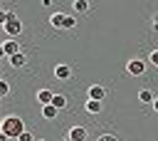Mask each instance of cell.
<instances>
[{"instance_id":"10","label":"cell","mask_w":158,"mask_h":141,"mask_svg":"<svg viewBox=\"0 0 158 141\" xmlns=\"http://www.w3.org/2000/svg\"><path fill=\"white\" fill-rule=\"evenodd\" d=\"M64 20H67L64 12H52V15H49V25H52V27H62V30H64Z\"/></svg>"},{"instance_id":"12","label":"cell","mask_w":158,"mask_h":141,"mask_svg":"<svg viewBox=\"0 0 158 141\" xmlns=\"http://www.w3.org/2000/svg\"><path fill=\"white\" fill-rule=\"evenodd\" d=\"M10 64L17 69V67H25L27 64V54L25 52H20V54H15V57H10Z\"/></svg>"},{"instance_id":"8","label":"cell","mask_w":158,"mask_h":141,"mask_svg":"<svg viewBox=\"0 0 158 141\" xmlns=\"http://www.w3.org/2000/svg\"><path fill=\"white\" fill-rule=\"evenodd\" d=\"M54 77L62 79V82H67V79L72 77V67H69V64H57V67H54Z\"/></svg>"},{"instance_id":"17","label":"cell","mask_w":158,"mask_h":141,"mask_svg":"<svg viewBox=\"0 0 158 141\" xmlns=\"http://www.w3.org/2000/svg\"><path fill=\"white\" fill-rule=\"evenodd\" d=\"M7 94H10V84L2 79V82H0V96H7Z\"/></svg>"},{"instance_id":"22","label":"cell","mask_w":158,"mask_h":141,"mask_svg":"<svg viewBox=\"0 0 158 141\" xmlns=\"http://www.w3.org/2000/svg\"><path fill=\"white\" fill-rule=\"evenodd\" d=\"M153 111H158V96H156V101H153Z\"/></svg>"},{"instance_id":"23","label":"cell","mask_w":158,"mask_h":141,"mask_svg":"<svg viewBox=\"0 0 158 141\" xmlns=\"http://www.w3.org/2000/svg\"><path fill=\"white\" fill-rule=\"evenodd\" d=\"M64 141H69V139H64Z\"/></svg>"},{"instance_id":"16","label":"cell","mask_w":158,"mask_h":141,"mask_svg":"<svg viewBox=\"0 0 158 141\" xmlns=\"http://www.w3.org/2000/svg\"><path fill=\"white\" fill-rule=\"evenodd\" d=\"M72 27H77V17H74V15H67V20H64V30H72Z\"/></svg>"},{"instance_id":"24","label":"cell","mask_w":158,"mask_h":141,"mask_svg":"<svg viewBox=\"0 0 158 141\" xmlns=\"http://www.w3.org/2000/svg\"><path fill=\"white\" fill-rule=\"evenodd\" d=\"M40 141H44V139H40Z\"/></svg>"},{"instance_id":"20","label":"cell","mask_w":158,"mask_h":141,"mask_svg":"<svg viewBox=\"0 0 158 141\" xmlns=\"http://www.w3.org/2000/svg\"><path fill=\"white\" fill-rule=\"evenodd\" d=\"M17 141H35V136H32V131H25V134H22Z\"/></svg>"},{"instance_id":"21","label":"cell","mask_w":158,"mask_h":141,"mask_svg":"<svg viewBox=\"0 0 158 141\" xmlns=\"http://www.w3.org/2000/svg\"><path fill=\"white\" fill-rule=\"evenodd\" d=\"M151 25H153V30H158V15H153V20H151Z\"/></svg>"},{"instance_id":"13","label":"cell","mask_w":158,"mask_h":141,"mask_svg":"<svg viewBox=\"0 0 158 141\" xmlns=\"http://www.w3.org/2000/svg\"><path fill=\"white\" fill-rule=\"evenodd\" d=\"M101 109H104V101H94V99L86 101V111H89V114H99Z\"/></svg>"},{"instance_id":"14","label":"cell","mask_w":158,"mask_h":141,"mask_svg":"<svg viewBox=\"0 0 158 141\" xmlns=\"http://www.w3.org/2000/svg\"><path fill=\"white\" fill-rule=\"evenodd\" d=\"M52 106H54V109H59V111H62V109H67V96H64V94H54Z\"/></svg>"},{"instance_id":"4","label":"cell","mask_w":158,"mask_h":141,"mask_svg":"<svg viewBox=\"0 0 158 141\" xmlns=\"http://www.w3.org/2000/svg\"><path fill=\"white\" fill-rule=\"evenodd\" d=\"M2 27H5V32L10 35V40H15V37H17L20 32H22V22H20L17 17H15V20H7V22H5Z\"/></svg>"},{"instance_id":"18","label":"cell","mask_w":158,"mask_h":141,"mask_svg":"<svg viewBox=\"0 0 158 141\" xmlns=\"http://www.w3.org/2000/svg\"><path fill=\"white\" fill-rule=\"evenodd\" d=\"M148 62H151L153 67H158V49H153V52L148 54Z\"/></svg>"},{"instance_id":"9","label":"cell","mask_w":158,"mask_h":141,"mask_svg":"<svg viewBox=\"0 0 158 141\" xmlns=\"http://www.w3.org/2000/svg\"><path fill=\"white\" fill-rule=\"evenodd\" d=\"M156 96H158V94H153L151 89H138V101H141V104H151V106H153Z\"/></svg>"},{"instance_id":"15","label":"cell","mask_w":158,"mask_h":141,"mask_svg":"<svg viewBox=\"0 0 158 141\" xmlns=\"http://www.w3.org/2000/svg\"><path fill=\"white\" fill-rule=\"evenodd\" d=\"M77 12H84V10H89V2L86 0H74V5H72Z\"/></svg>"},{"instance_id":"2","label":"cell","mask_w":158,"mask_h":141,"mask_svg":"<svg viewBox=\"0 0 158 141\" xmlns=\"http://www.w3.org/2000/svg\"><path fill=\"white\" fill-rule=\"evenodd\" d=\"M146 67H148V64H146V59H138V57L126 62V72H128L131 77H141V74L146 72Z\"/></svg>"},{"instance_id":"1","label":"cell","mask_w":158,"mask_h":141,"mask_svg":"<svg viewBox=\"0 0 158 141\" xmlns=\"http://www.w3.org/2000/svg\"><path fill=\"white\" fill-rule=\"evenodd\" d=\"M25 131H27V129H25V121H22L20 116H5L2 124H0V134H2L5 139H15V141H17Z\"/></svg>"},{"instance_id":"7","label":"cell","mask_w":158,"mask_h":141,"mask_svg":"<svg viewBox=\"0 0 158 141\" xmlns=\"http://www.w3.org/2000/svg\"><path fill=\"white\" fill-rule=\"evenodd\" d=\"M37 101H40L42 106H49V104L54 101V92H52V89H47V87H44V89H40V92H37Z\"/></svg>"},{"instance_id":"11","label":"cell","mask_w":158,"mask_h":141,"mask_svg":"<svg viewBox=\"0 0 158 141\" xmlns=\"http://www.w3.org/2000/svg\"><path fill=\"white\" fill-rule=\"evenodd\" d=\"M42 116H44L47 121H54V119L59 116V109H54L52 104H49V106H42Z\"/></svg>"},{"instance_id":"6","label":"cell","mask_w":158,"mask_h":141,"mask_svg":"<svg viewBox=\"0 0 158 141\" xmlns=\"http://www.w3.org/2000/svg\"><path fill=\"white\" fill-rule=\"evenodd\" d=\"M89 99H94V101H104V99H106V89H104L101 84H91V87H89Z\"/></svg>"},{"instance_id":"5","label":"cell","mask_w":158,"mask_h":141,"mask_svg":"<svg viewBox=\"0 0 158 141\" xmlns=\"http://www.w3.org/2000/svg\"><path fill=\"white\" fill-rule=\"evenodd\" d=\"M86 126H72L69 129V134H67V139L69 141H86Z\"/></svg>"},{"instance_id":"3","label":"cell","mask_w":158,"mask_h":141,"mask_svg":"<svg viewBox=\"0 0 158 141\" xmlns=\"http://www.w3.org/2000/svg\"><path fill=\"white\" fill-rule=\"evenodd\" d=\"M0 49H2V57H15V54H20V52H22V47H20V42H17V40H5Z\"/></svg>"},{"instance_id":"19","label":"cell","mask_w":158,"mask_h":141,"mask_svg":"<svg viewBox=\"0 0 158 141\" xmlns=\"http://www.w3.org/2000/svg\"><path fill=\"white\" fill-rule=\"evenodd\" d=\"M96 141H118V139H116L114 134H101V136H99Z\"/></svg>"}]
</instances>
